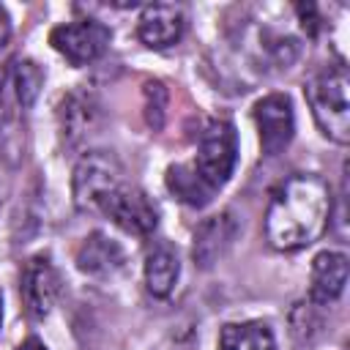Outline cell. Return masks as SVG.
<instances>
[{"label": "cell", "mask_w": 350, "mask_h": 350, "mask_svg": "<svg viewBox=\"0 0 350 350\" xmlns=\"http://www.w3.org/2000/svg\"><path fill=\"white\" fill-rule=\"evenodd\" d=\"M331 221V189L317 175H293L279 183L265 211V238L276 252L314 243Z\"/></svg>", "instance_id": "cell-1"}, {"label": "cell", "mask_w": 350, "mask_h": 350, "mask_svg": "<svg viewBox=\"0 0 350 350\" xmlns=\"http://www.w3.org/2000/svg\"><path fill=\"white\" fill-rule=\"evenodd\" d=\"M350 79L345 66H334L312 77L304 88L312 118L317 129L336 145H347L350 139Z\"/></svg>", "instance_id": "cell-2"}, {"label": "cell", "mask_w": 350, "mask_h": 350, "mask_svg": "<svg viewBox=\"0 0 350 350\" xmlns=\"http://www.w3.org/2000/svg\"><path fill=\"white\" fill-rule=\"evenodd\" d=\"M123 183V167L120 161L107 150H90L85 153L74 167V202L79 211L98 213L104 200Z\"/></svg>", "instance_id": "cell-3"}, {"label": "cell", "mask_w": 350, "mask_h": 350, "mask_svg": "<svg viewBox=\"0 0 350 350\" xmlns=\"http://www.w3.org/2000/svg\"><path fill=\"white\" fill-rule=\"evenodd\" d=\"M235 159H238V142H235V129L227 120H213L205 126L200 145H197V159L191 161L194 172L202 178V183L213 191H219L232 170H235Z\"/></svg>", "instance_id": "cell-4"}, {"label": "cell", "mask_w": 350, "mask_h": 350, "mask_svg": "<svg viewBox=\"0 0 350 350\" xmlns=\"http://www.w3.org/2000/svg\"><path fill=\"white\" fill-rule=\"evenodd\" d=\"M109 27L98 19H77L57 25L49 33V44L55 52H60L71 66H88L104 55L109 46Z\"/></svg>", "instance_id": "cell-5"}, {"label": "cell", "mask_w": 350, "mask_h": 350, "mask_svg": "<svg viewBox=\"0 0 350 350\" xmlns=\"http://www.w3.org/2000/svg\"><path fill=\"white\" fill-rule=\"evenodd\" d=\"M98 213H104L123 232L139 235V238L150 235L156 230V224H159V211L150 202V197L139 186H131L126 180L104 200V205L98 208Z\"/></svg>", "instance_id": "cell-6"}, {"label": "cell", "mask_w": 350, "mask_h": 350, "mask_svg": "<svg viewBox=\"0 0 350 350\" xmlns=\"http://www.w3.org/2000/svg\"><path fill=\"white\" fill-rule=\"evenodd\" d=\"M254 123L260 131V148L265 156H279L293 134H295V115H293V101L284 93H268L262 96L254 109Z\"/></svg>", "instance_id": "cell-7"}, {"label": "cell", "mask_w": 350, "mask_h": 350, "mask_svg": "<svg viewBox=\"0 0 350 350\" xmlns=\"http://www.w3.org/2000/svg\"><path fill=\"white\" fill-rule=\"evenodd\" d=\"M19 293H22V306L30 320H44L60 293V276L57 268L52 265L49 254H36L25 262L22 279H19Z\"/></svg>", "instance_id": "cell-8"}, {"label": "cell", "mask_w": 350, "mask_h": 350, "mask_svg": "<svg viewBox=\"0 0 350 350\" xmlns=\"http://www.w3.org/2000/svg\"><path fill=\"white\" fill-rule=\"evenodd\" d=\"M186 30L183 8L175 3H150L142 8L137 22V36L150 49H167L180 41Z\"/></svg>", "instance_id": "cell-9"}, {"label": "cell", "mask_w": 350, "mask_h": 350, "mask_svg": "<svg viewBox=\"0 0 350 350\" xmlns=\"http://www.w3.org/2000/svg\"><path fill=\"white\" fill-rule=\"evenodd\" d=\"M235 235H238V221H235V216L230 211L205 219L200 224V230L194 232V252H191L194 254V262L200 268L216 265L230 252Z\"/></svg>", "instance_id": "cell-10"}, {"label": "cell", "mask_w": 350, "mask_h": 350, "mask_svg": "<svg viewBox=\"0 0 350 350\" xmlns=\"http://www.w3.org/2000/svg\"><path fill=\"white\" fill-rule=\"evenodd\" d=\"M345 284H347V257L342 252H320L312 260L309 301L325 306L345 293Z\"/></svg>", "instance_id": "cell-11"}, {"label": "cell", "mask_w": 350, "mask_h": 350, "mask_svg": "<svg viewBox=\"0 0 350 350\" xmlns=\"http://www.w3.org/2000/svg\"><path fill=\"white\" fill-rule=\"evenodd\" d=\"M123 265V249L104 232H90L77 249V268L88 276H112Z\"/></svg>", "instance_id": "cell-12"}, {"label": "cell", "mask_w": 350, "mask_h": 350, "mask_svg": "<svg viewBox=\"0 0 350 350\" xmlns=\"http://www.w3.org/2000/svg\"><path fill=\"white\" fill-rule=\"evenodd\" d=\"M98 120V104L93 101L90 93H68L60 104V129H63V137L68 142H79L82 137H88L93 131Z\"/></svg>", "instance_id": "cell-13"}, {"label": "cell", "mask_w": 350, "mask_h": 350, "mask_svg": "<svg viewBox=\"0 0 350 350\" xmlns=\"http://www.w3.org/2000/svg\"><path fill=\"white\" fill-rule=\"evenodd\" d=\"M178 273H180V262H178V254H175L172 246L159 243L148 252V257H145V284L156 298H167L172 293V287L178 282Z\"/></svg>", "instance_id": "cell-14"}, {"label": "cell", "mask_w": 350, "mask_h": 350, "mask_svg": "<svg viewBox=\"0 0 350 350\" xmlns=\"http://www.w3.org/2000/svg\"><path fill=\"white\" fill-rule=\"evenodd\" d=\"M219 350H276V339L260 320L227 323L219 334Z\"/></svg>", "instance_id": "cell-15"}, {"label": "cell", "mask_w": 350, "mask_h": 350, "mask_svg": "<svg viewBox=\"0 0 350 350\" xmlns=\"http://www.w3.org/2000/svg\"><path fill=\"white\" fill-rule=\"evenodd\" d=\"M167 189L186 205L191 208H200L205 202H211V197L216 194L213 189H208L202 183V178L194 172L191 164H172L167 170Z\"/></svg>", "instance_id": "cell-16"}, {"label": "cell", "mask_w": 350, "mask_h": 350, "mask_svg": "<svg viewBox=\"0 0 350 350\" xmlns=\"http://www.w3.org/2000/svg\"><path fill=\"white\" fill-rule=\"evenodd\" d=\"M8 68H11V82H14L16 101H19L22 109H27L38 98V93H41L44 71L33 60H11Z\"/></svg>", "instance_id": "cell-17"}, {"label": "cell", "mask_w": 350, "mask_h": 350, "mask_svg": "<svg viewBox=\"0 0 350 350\" xmlns=\"http://www.w3.org/2000/svg\"><path fill=\"white\" fill-rule=\"evenodd\" d=\"M16 109H22V107H19L16 93H14L11 68H8V66H3V68H0V129H3V126H8V123L14 120Z\"/></svg>", "instance_id": "cell-18"}, {"label": "cell", "mask_w": 350, "mask_h": 350, "mask_svg": "<svg viewBox=\"0 0 350 350\" xmlns=\"http://www.w3.org/2000/svg\"><path fill=\"white\" fill-rule=\"evenodd\" d=\"M164 104H167V93L159 82H148L145 85V115H148V123L153 129L161 126V118H164Z\"/></svg>", "instance_id": "cell-19"}, {"label": "cell", "mask_w": 350, "mask_h": 350, "mask_svg": "<svg viewBox=\"0 0 350 350\" xmlns=\"http://www.w3.org/2000/svg\"><path fill=\"white\" fill-rule=\"evenodd\" d=\"M8 38H11V16H8V11L0 5V49L8 44Z\"/></svg>", "instance_id": "cell-20"}, {"label": "cell", "mask_w": 350, "mask_h": 350, "mask_svg": "<svg viewBox=\"0 0 350 350\" xmlns=\"http://www.w3.org/2000/svg\"><path fill=\"white\" fill-rule=\"evenodd\" d=\"M16 350H46V345H44L38 336H27Z\"/></svg>", "instance_id": "cell-21"}, {"label": "cell", "mask_w": 350, "mask_h": 350, "mask_svg": "<svg viewBox=\"0 0 350 350\" xmlns=\"http://www.w3.org/2000/svg\"><path fill=\"white\" fill-rule=\"evenodd\" d=\"M3 197H5V186L0 183V205H3Z\"/></svg>", "instance_id": "cell-22"}, {"label": "cell", "mask_w": 350, "mask_h": 350, "mask_svg": "<svg viewBox=\"0 0 350 350\" xmlns=\"http://www.w3.org/2000/svg\"><path fill=\"white\" fill-rule=\"evenodd\" d=\"M0 325H3V298H0Z\"/></svg>", "instance_id": "cell-23"}]
</instances>
